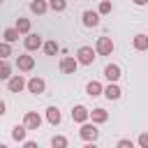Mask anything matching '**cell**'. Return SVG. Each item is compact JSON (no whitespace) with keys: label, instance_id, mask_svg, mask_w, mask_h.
I'll use <instances>...</instances> for the list:
<instances>
[{"label":"cell","instance_id":"obj_28","mask_svg":"<svg viewBox=\"0 0 148 148\" xmlns=\"http://www.w3.org/2000/svg\"><path fill=\"white\" fill-rule=\"evenodd\" d=\"M139 146L141 148H148V132H141L139 134Z\"/></svg>","mask_w":148,"mask_h":148},{"label":"cell","instance_id":"obj_27","mask_svg":"<svg viewBox=\"0 0 148 148\" xmlns=\"http://www.w3.org/2000/svg\"><path fill=\"white\" fill-rule=\"evenodd\" d=\"M111 9H113L111 0H102V2H99V9H97V14H109Z\"/></svg>","mask_w":148,"mask_h":148},{"label":"cell","instance_id":"obj_24","mask_svg":"<svg viewBox=\"0 0 148 148\" xmlns=\"http://www.w3.org/2000/svg\"><path fill=\"white\" fill-rule=\"evenodd\" d=\"M49 9H53V12H65V9H67V0H49Z\"/></svg>","mask_w":148,"mask_h":148},{"label":"cell","instance_id":"obj_34","mask_svg":"<svg viewBox=\"0 0 148 148\" xmlns=\"http://www.w3.org/2000/svg\"><path fill=\"white\" fill-rule=\"evenodd\" d=\"M0 148H7V146H5V143H0Z\"/></svg>","mask_w":148,"mask_h":148},{"label":"cell","instance_id":"obj_31","mask_svg":"<svg viewBox=\"0 0 148 148\" xmlns=\"http://www.w3.org/2000/svg\"><path fill=\"white\" fill-rule=\"evenodd\" d=\"M5 113H7V106H5V102H2V99H0V118H2V116H5Z\"/></svg>","mask_w":148,"mask_h":148},{"label":"cell","instance_id":"obj_32","mask_svg":"<svg viewBox=\"0 0 148 148\" xmlns=\"http://www.w3.org/2000/svg\"><path fill=\"white\" fill-rule=\"evenodd\" d=\"M83 148H97V146H95V141H88V143H86Z\"/></svg>","mask_w":148,"mask_h":148},{"label":"cell","instance_id":"obj_22","mask_svg":"<svg viewBox=\"0 0 148 148\" xmlns=\"http://www.w3.org/2000/svg\"><path fill=\"white\" fill-rule=\"evenodd\" d=\"M12 79V67L7 60H0V81H9Z\"/></svg>","mask_w":148,"mask_h":148},{"label":"cell","instance_id":"obj_2","mask_svg":"<svg viewBox=\"0 0 148 148\" xmlns=\"http://www.w3.org/2000/svg\"><path fill=\"white\" fill-rule=\"evenodd\" d=\"M95 49L92 46H81L79 51H76V60H79V65H92V60H95Z\"/></svg>","mask_w":148,"mask_h":148},{"label":"cell","instance_id":"obj_29","mask_svg":"<svg viewBox=\"0 0 148 148\" xmlns=\"http://www.w3.org/2000/svg\"><path fill=\"white\" fill-rule=\"evenodd\" d=\"M116 148H134V143H132V139H120Z\"/></svg>","mask_w":148,"mask_h":148},{"label":"cell","instance_id":"obj_18","mask_svg":"<svg viewBox=\"0 0 148 148\" xmlns=\"http://www.w3.org/2000/svg\"><path fill=\"white\" fill-rule=\"evenodd\" d=\"M86 92H88L90 97H97V95H102V92H104V88H102V83H99V81H90V83L86 86Z\"/></svg>","mask_w":148,"mask_h":148},{"label":"cell","instance_id":"obj_12","mask_svg":"<svg viewBox=\"0 0 148 148\" xmlns=\"http://www.w3.org/2000/svg\"><path fill=\"white\" fill-rule=\"evenodd\" d=\"M97 23H99V14H97V12H92V9L83 12V25H86V28H95Z\"/></svg>","mask_w":148,"mask_h":148},{"label":"cell","instance_id":"obj_11","mask_svg":"<svg viewBox=\"0 0 148 148\" xmlns=\"http://www.w3.org/2000/svg\"><path fill=\"white\" fill-rule=\"evenodd\" d=\"M120 74H123V72H120V67H118V65H113V62L104 67V76L109 79V83H116V81L120 79Z\"/></svg>","mask_w":148,"mask_h":148},{"label":"cell","instance_id":"obj_9","mask_svg":"<svg viewBox=\"0 0 148 148\" xmlns=\"http://www.w3.org/2000/svg\"><path fill=\"white\" fill-rule=\"evenodd\" d=\"M28 90H30L32 95H42V92L46 90V83H44V79H39V76H32V79L28 81Z\"/></svg>","mask_w":148,"mask_h":148},{"label":"cell","instance_id":"obj_26","mask_svg":"<svg viewBox=\"0 0 148 148\" xmlns=\"http://www.w3.org/2000/svg\"><path fill=\"white\" fill-rule=\"evenodd\" d=\"M12 56V46L7 42H0V60H7Z\"/></svg>","mask_w":148,"mask_h":148},{"label":"cell","instance_id":"obj_30","mask_svg":"<svg viewBox=\"0 0 148 148\" xmlns=\"http://www.w3.org/2000/svg\"><path fill=\"white\" fill-rule=\"evenodd\" d=\"M23 148H39V146H37L35 141H25V143H23Z\"/></svg>","mask_w":148,"mask_h":148},{"label":"cell","instance_id":"obj_5","mask_svg":"<svg viewBox=\"0 0 148 148\" xmlns=\"http://www.w3.org/2000/svg\"><path fill=\"white\" fill-rule=\"evenodd\" d=\"M88 118H90V111H88L83 104H76V106L72 109V120H74V123H81V125H83V123H88Z\"/></svg>","mask_w":148,"mask_h":148},{"label":"cell","instance_id":"obj_7","mask_svg":"<svg viewBox=\"0 0 148 148\" xmlns=\"http://www.w3.org/2000/svg\"><path fill=\"white\" fill-rule=\"evenodd\" d=\"M23 44H25V49H28V51H37V49H42V46H44V42H42V37H39L37 32H30V35H25Z\"/></svg>","mask_w":148,"mask_h":148},{"label":"cell","instance_id":"obj_3","mask_svg":"<svg viewBox=\"0 0 148 148\" xmlns=\"http://www.w3.org/2000/svg\"><path fill=\"white\" fill-rule=\"evenodd\" d=\"M95 51H97L99 56H111V53H113V42H111V37H99L97 44H95Z\"/></svg>","mask_w":148,"mask_h":148},{"label":"cell","instance_id":"obj_10","mask_svg":"<svg viewBox=\"0 0 148 148\" xmlns=\"http://www.w3.org/2000/svg\"><path fill=\"white\" fill-rule=\"evenodd\" d=\"M16 67H18L21 72H30V69L35 67V58L23 53V56H18V58H16Z\"/></svg>","mask_w":148,"mask_h":148},{"label":"cell","instance_id":"obj_21","mask_svg":"<svg viewBox=\"0 0 148 148\" xmlns=\"http://www.w3.org/2000/svg\"><path fill=\"white\" fill-rule=\"evenodd\" d=\"M60 51V44L56 42V39H49V42H44V53L46 56H56Z\"/></svg>","mask_w":148,"mask_h":148},{"label":"cell","instance_id":"obj_1","mask_svg":"<svg viewBox=\"0 0 148 148\" xmlns=\"http://www.w3.org/2000/svg\"><path fill=\"white\" fill-rule=\"evenodd\" d=\"M79 136L88 143V141H95V139L99 136V130L95 127V123H83V125H81V130H79Z\"/></svg>","mask_w":148,"mask_h":148},{"label":"cell","instance_id":"obj_6","mask_svg":"<svg viewBox=\"0 0 148 148\" xmlns=\"http://www.w3.org/2000/svg\"><path fill=\"white\" fill-rule=\"evenodd\" d=\"M23 125H25L28 130H39V125H42V116H39L37 111H28V113L23 116Z\"/></svg>","mask_w":148,"mask_h":148},{"label":"cell","instance_id":"obj_33","mask_svg":"<svg viewBox=\"0 0 148 148\" xmlns=\"http://www.w3.org/2000/svg\"><path fill=\"white\" fill-rule=\"evenodd\" d=\"M146 2H148V0H134V5H139V7H141V5H146Z\"/></svg>","mask_w":148,"mask_h":148},{"label":"cell","instance_id":"obj_14","mask_svg":"<svg viewBox=\"0 0 148 148\" xmlns=\"http://www.w3.org/2000/svg\"><path fill=\"white\" fill-rule=\"evenodd\" d=\"M46 120H49L51 125H60V120H62L60 109H58V106H49V109H46Z\"/></svg>","mask_w":148,"mask_h":148},{"label":"cell","instance_id":"obj_19","mask_svg":"<svg viewBox=\"0 0 148 148\" xmlns=\"http://www.w3.org/2000/svg\"><path fill=\"white\" fill-rule=\"evenodd\" d=\"M18 35H30V18H16V25Z\"/></svg>","mask_w":148,"mask_h":148},{"label":"cell","instance_id":"obj_8","mask_svg":"<svg viewBox=\"0 0 148 148\" xmlns=\"http://www.w3.org/2000/svg\"><path fill=\"white\" fill-rule=\"evenodd\" d=\"M76 67H79V60L72 58V56H65V58L60 60V72H62V74H74Z\"/></svg>","mask_w":148,"mask_h":148},{"label":"cell","instance_id":"obj_35","mask_svg":"<svg viewBox=\"0 0 148 148\" xmlns=\"http://www.w3.org/2000/svg\"><path fill=\"white\" fill-rule=\"evenodd\" d=\"M0 5H2V0H0Z\"/></svg>","mask_w":148,"mask_h":148},{"label":"cell","instance_id":"obj_16","mask_svg":"<svg viewBox=\"0 0 148 148\" xmlns=\"http://www.w3.org/2000/svg\"><path fill=\"white\" fill-rule=\"evenodd\" d=\"M120 95H123V90H120L116 83H109V86L104 88V97H106V99H120Z\"/></svg>","mask_w":148,"mask_h":148},{"label":"cell","instance_id":"obj_23","mask_svg":"<svg viewBox=\"0 0 148 148\" xmlns=\"http://www.w3.org/2000/svg\"><path fill=\"white\" fill-rule=\"evenodd\" d=\"M2 37H5V42H7V44H12V42H16V39H18V30H16V28H7V30L2 32Z\"/></svg>","mask_w":148,"mask_h":148},{"label":"cell","instance_id":"obj_15","mask_svg":"<svg viewBox=\"0 0 148 148\" xmlns=\"http://www.w3.org/2000/svg\"><path fill=\"white\" fill-rule=\"evenodd\" d=\"M132 46H134L136 51H146V49H148V35H143V32L134 35V39H132Z\"/></svg>","mask_w":148,"mask_h":148},{"label":"cell","instance_id":"obj_13","mask_svg":"<svg viewBox=\"0 0 148 148\" xmlns=\"http://www.w3.org/2000/svg\"><path fill=\"white\" fill-rule=\"evenodd\" d=\"M90 120H92L95 125H102V123L109 120V111H104V109H92V111H90Z\"/></svg>","mask_w":148,"mask_h":148},{"label":"cell","instance_id":"obj_20","mask_svg":"<svg viewBox=\"0 0 148 148\" xmlns=\"http://www.w3.org/2000/svg\"><path fill=\"white\" fill-rule=\"evenodd\" d=\"M25 134H28V127L25 125H16L12 130V139L14 141H25Z\"/></svg>","mask_w":148,"mask_h":148},{"label":"cell","instance_id":"obj_17","mask_svg":"<svg viewBox=\"0 0 148 148\" xmlns=\"http://www.w3.org/2000/svg\"><path fill=\"white\" fill-rule=\"evenodd\" d=\"M46 9H49V2H44V0H32L30 2V12L32 14H46Z\"/></svg>","mask_w":148,"mask_h":148},{"label":"cell","instance_id":"obj_25","mask_svg":"<svg viewBox=\"0 0 148 148\" xmlns=\"http://www.w3.org/2000/svg\"><path fill=\"white\" fill-rule=\"evenodd\" d=\"M51 146H53V148H67V136L56 134V136L51 139Z\"/></svg>","mask_w":148,"mask_h":148},{"label":"cell","instance_id":"obj_4","mask_svg":"<svg viewBox=\"0 0 148 148\" xmlns=\"http://www.w3.org/2000/svg\"><path fill=\"white\" fill-rule=\"evenodd\" d=\"M7 88H9V92H21L23 88H28V81H25L21 74H14V76L7 81Z\"/></svg>","mask_w":148,"mask_h":148}]
</instances>
